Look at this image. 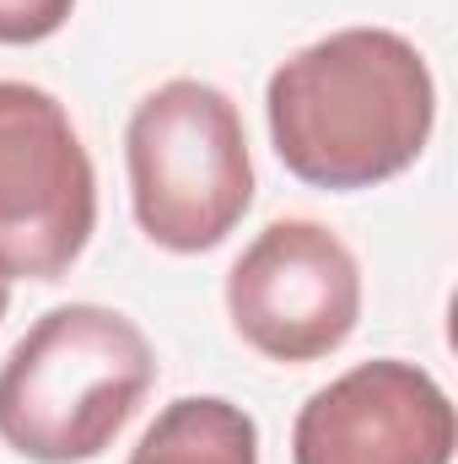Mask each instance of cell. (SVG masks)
Returning a JSON list of instances; mask_svg holds the SVG:
<instances>
[{
  "instance_id": "6da1fadb",
  "label": "cell",
  "mask_w": 458,
  "mask_h": 464,
  "mask_svg": "<svg viewBox=\"0 0 458 464\" xmlns=\"http://www.w3.org/2000/svg\"><path fill=\"white\" fill-rule=\"evenodd\" d=\"M264 114L291 179L313 189H372L426 151L437 87L405 33L340 27L275 65Z\"/></svg>"
},
{
  "instance_id": "7a4b0ae2",
  "label": "cell",
  "mask_w": 458,
  "mask_h": 464,
  "mask_svg": "<svg viewBox=\"0 0 458 464\" xmlns=\"http://www.w3.org/2000/svg\"><path fill=\"white\" fill-rule=\"evenodd\" d=\"M157 378L151 341L103 303L49 308L0 362V443L33 464L98 459Z\"/></svg>"
},
{
  "instance_id": "3957f363",
  "label": "cell",
  "mask_w": 458,
  "mask_h": 464,
  "mask_svg": "<svg viewBox=\"0 0 458 464\" xmlns=\"http://www.w3.org/2000/svg\"><path fill=\"white\" fill-rule=\"evenodd\" d=\"M129 206L140 232L167 254H205L253 206V157L243 114L222 87L162 82L124 130Z\"/></svg>"
},
{
  "instance_id": "277c9868",
  "label": "cell",
  "mask_w": 458,
  "mask_h": 464,
  "mask_svg": "<svg viewBox=\"0 0 458 464\" xmlns=\"http://www.w3.org/2000/svg\"><path fill=\"white\" fill-rule=\"evenodd\" d=\"M98 227V173L65 103L0 82V276L60 281Z\"/></svg>"
},
{
  "instance_id": "5b68a950",
  "label": "cell",
  "mask_w": 458,
  "mask_h": 464,
  "mask_svg": "<svg viewBox=\"0 0 458 464\" xmlns=\"http://www.w3.org/2000/svg\"><path fill=\"white\" fill-rule=\"evenodd\" d=\"M227 314L259 356L319 362L361 319V265L324 222H270L227 270Z\"/></svg>"
},
{
  "instance_id": "8992f818",
  "label": "cell",
  "mask_w": 458,
  "mask_h": 464,
  "mask_svg": "<svg viewBox=\"0 0 458 464\" xmlns=\"http://www.w3.org/2000/svg\"><path fill=\"white\" fill-rule=\"evenodd\" d=\"M448 389L399 356L356 362L324 383L291 427V464H453Z\"/></svg>"
},
{
  "instance_id": "52a82bcc",
  "label": "cell",
  "mask_w": 458,
  "mask_h": 464,
  "mask_svg": "<svg viewBox=\"0 0 458 464\" xmlns=\"http://www.w3.org/2000/svg\"><path fill=\"white\" fill-rule=\"evenodd\" d=\"M124 464H259V427L222 394H184L157 411Z\"/></svg>"
},
{
  "instance_id": "ba28073f",
  "label": "cell",
  "mask_w": 458,
  "mask_h": 464,
  "mask_svg": "<svg viewBox=\"0 0 458 464\" xmlns=\"http://www.w3.org/2000/svg\"><path fill=\"white\" fill-rule=\"evenodd\" d=\"M76 0H0V44H43L71 22Z\"/></svg>"
},
{
  "instance_id": "9c48e42d",
  "label": "cell",
  "mask_w": 458,
  "mask_h": 464,
  "mask_svg": "<svg viewBox=\"0 0 458 464\" xmlns=\"http://www.w3.org/2000/svg\"><path fill=\"white\" fill-rule=\"evenodd\" d=\"M5 308H11V281L0 276V319H5Z\"/></svg>"
}]
</instances>
